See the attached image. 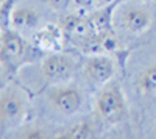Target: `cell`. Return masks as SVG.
Masks as SVG:
<instances>
[{
  "label": "cell",
  "instance_id": "cell-7",
  "mask_svg": "<svg viewBox=\"0 0 156 139\" xmlns=\"http://www.w3.org/2000/svg\"><path fill=\"white\" fill-rule=\"evenodd\" d=\"M2 59H17L23 53V41L20 39V36L16 31L11 30H3L2 31Z\"/></svg>",
  "mask_w": 156,
  "mask_h": 139
},
{
  "label": "cell",
  "instance_id": "cell-12",
  "mask_svg": "<svg viewBox=\"0 0 156 139\" xmlns=\"http://www.w3.org/2000/svg\"><path fill=\"white\" fill-rule=\"evenodd\" d=\"M98 37H100V42L103 47V52H112V50H115L119 47V39L111 31H100Z\"/></svg>",
  "mask_w": 156,
  "mask_h": 139
},
{
  "label": "cell",
  "instance_id": "cell-11",
  "mask_svg": "<svg viewBox=\"0 0 156 139\" xmlns=\"http://www.w3.org/2000/svg\"><path fill=\"white\" fill-rule=\"evenodd\" d=\"M94 128L89 122H78L75 127L66 130L59 137L62 139H86V137H92Z\"/></svg>",
  "mask_w": 156,
  "mask_h": 139
},
{
  "label": "cell",
  "instance_id": "cell-18",
  "mask_svg": "<svg viewBox=\"0 0 156 139\" xmlns=\"http://www.w3.org/2000/svg\"><path fill=\"white\" fill-rule=\"evenodd\" d=\"M144 2H156V0H144Z\"/></svg>",
  "mask_w": 156,
  "mask_h": 139
},
{
  "label": "cell",
  "instance_id": "cell-2",
  "mask_svg": "<svg viewBox=\"0 0 156 139\" xmlns=\"http://www.w3.org/2000/svg\"><path fill=\"white\" fill-rule=\"evenodd\" d=\"M48 102L56 111L64 114H72L81 106L83 95L75 84H66L55 87L48 92Z\"/></svg>",
  "mask_w": 156,
  "mask_h": 139
},
{
  "label": "cell",
  "instance_id": "cell-10",
  "mask_svg": "<svg viewBox=\"0 0 156 139\" xmlns=\"http://www.w3.org/2000/svg\"><path fill=\"white\" fill-rule=\"evenodd\" d=\"M137 86L142 92L145 94H153L156 92V64L150 66L140 73V77L137 80Z\"/></svg>",
  "mask_w": 156,
  "mask_h": 139
},
{
  "label": "cell",
  "instance_id": "cell-19",
  "mask_svg": "<svg viewBox=\"0 0 156 139\" xmlns=\"http://www.w3.org/2000/svg\"><path fill=\"white\" fill-rule=\"evenodd\" d=\"M154 131H156V125H154Z\"/></svg>",
  "mask_w": 156,
  "mask_h": 139
},
{
  "label": "cell",
  "instance_id": "cell-13",
  "mask_svg": "<svg viewBox=\"0 0 156 139\" xmlns=\"http://www.w3.org/2000/svg\"><path fill=\"white\" fill-rule=\"evenodd\" d=\"M36 42H39V45H41L42 48H47V50H55L59 45L58 44V34L48 33V28L39 34V39L36 37Z\"/></svg>",
  "mask_w": 156,
  "mask_h": 139
},
{
  "label": "cell",
  "instance_id": "cell-14",
  "mask_svg": "<svg viewBox=\"0 0 156 139\" xmlns=\"http://www.w3.org/2000/svg\"><path fill=\"white\" fill-rule=\"evenodd\" d=\"M20 137H25V139H41V137H45V133L39 128H33V130H27L23 131Z\"/></svg>",
  "mask_w": 156,
  "mask_h": 139
},
{
  "label": "cell",
  "instance_id": "cell-15",
  "mask_svg": "<svg viewBox=\"0 0 156 139\" xmlns=\"http://www.w3.org/2000/svg\"><path fill=\"white\" fill-rule=\"evenodd\" d=\"M70 0H47V3L53 8L55 11H62V9H66L67 5H69Z\"/></svg>",
  "mask_w": 156,
  "mask_h": 139
},
{
  "label": "cell",
  "instance_id": "cell-16",
  "mask_svg": "<svg viewBox=\"0 0 156 139\" xmlns=\"http://www.w3.org/2000/svg\"><path fill=\"white\" fill-rule=\"evenodd\" d=\"M112 2V0H94V3H97L100 8H103V6H106V5H109Z\"/></svg>",
  "mask_w": 156,
  "mask_h": 139
},
{
  "label": "cell",
  "instance_id": "cell-3",
  "mask_svg": "<svg viewBox=\"0 0 156 139\" xmlns=\"http://www.w3.org/2000/svg\"><path fill=\"white\" fill-rule=\"evenodd\" d=\"M83 72L89 81L101 84V83H106L112 77L114 64L109 58L103 56V55H92L84 62Z\"/></svg>",
  "mask_w": 156,
  "mask_h": 139
},
{
  "label": "cell",
  "instance_id": "cell-4",
  "mask_svg": "<svg viewBox=\"0 0 156 139\" xmlns=\"http://www.w3.org/2000/svg\"><path fill=\"white\" fill-rule=\"evenodd\" d=\"M73 67V62L66 55H50L41 64V73L47 81H56L67 77Z\"/></svg>",
  "mask_w": 156,
  "mask_h": 139
},
{
  "label": "cell",
  "instance_id": "cell-17",
  "mask_svg": "<svg viewBox=\"0 0 156 139\" xmlns=\"http://www.w3.org/2000/svg\"><path fill=\"white\" fill-rule=\"evenodd\" d=\"M75 2H76L78 5H81V6H84V5H89V3H92L94 0H75Z\"/></svg>",
  "mask_w": 156,
  "mask_h": 139
},
{
  "label": "cell",
  "instance_id": "cell-9",
  "mask_svg": "<svg viewBox=\"0 0 156 139\" xmlns=\"http://www.w3.org/2000/svg\"><path fill=\"white\" fill-rule=\"evenodd\" d=\"M90 28H92V23L80 16H67L62 20V30L67 34L80 37V39H86L87 36H90Z\"/></svg>",
  "mask_w": 156,
  "mask_h": 139
},
{
  "label": "cell",
  "instance_id": "cell-8",
  "mask_svg": "<svg viewBox=\"0 0 156 139\" xmlns=\"http://www.w3.org/2000/svg\"><path fill=\"white\" fill-rule=\"evenodd\" d=\"M9 20L16 28H33L39 23V14L30 6H17L12 9Z\"/></svg>",
  "mask_w": 156,
  "mask_h": 139
},
{
  "label": "cell",
  "instance_id": "cell-1",
  "mask_svg": "<svg viewBox=\"0 0 156 139\" xmlns=\"http://www.w3.org/2000/svg\"><path fill=\"white\" fill-rule=\"evenodd\" d=\"M98 116L109 123H117L125 116V100L120 87L117 84H109L103 89L97 98Z\"/></svg>",
  "mask_w": 156,
  "mask_h": 139
},
{
  "label": "cell",
  "instance_id": "cell-5",
  "mask_svg": "<svg viewBox=\"0 0 156 139\" xmlns=\"http://www.w3.org/2000/svg\"><path fill=\"white\" fill-rule=\"evenodd\" d=\"M122 25L129 33L140 34L151 25V14L140 6H129L122 14Z\"/></svg>",
  "mask_w": 156,
  "mask_h": 139
},
{
  "label": "cell",
  "instance_id": "cell-6",
  "mask_svg": "<svg viewBox=\"0 0 156 139\" xmlns=\"http://www.w3.org/2000/svg\"><path fill=\"white\" fill-rule=\"evenodd\" d=\"M23 112V100L14 91H5L0 98V120L6 123L17 119Z\"/></svg>",
  "mask_w": 156,
  "mask_h": 139
}]
</instances>
